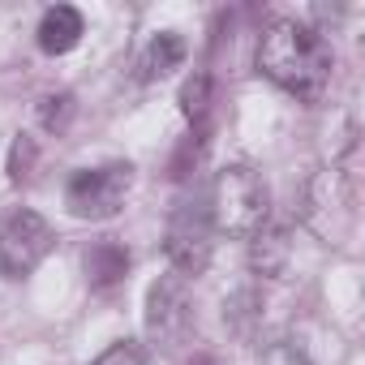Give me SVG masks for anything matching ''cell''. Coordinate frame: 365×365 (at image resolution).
Returning a JSON list of instances; mask_svg holds the SVG:
<instances>
[{
  "label": "cell",
  "mask_w": 365,
  "mask_h": 365,
  "mask_svg": "<svg viewBox=\"0 0 365 365\" xmlns=\"http://www.w3.org/2000/svg\"><path fill=\"white\" fill-rule=\"evenodd\" d=\"M331 65H335L331 43L314 26L297 22V18L271 22L262 31V39H258V69H262V78H271L279 91H288V95H297L305 103H318L327 95Z\"/></svg>",
  "instance_id": "cell-1"
},
{
  "label": "cell",
  "mask_w": 365,
  "mask_h": 365,
  "mask_svg": "<svg viewBox=\"0 0 365 365\" xmlns=\"http://www.w3.org/2000/svg\"><path fill=\"white\" fill-rule=\"evenodd\" d=\"M207 215H211V228L224 232V237H258L267 228V215H271V190L267 180L245 168V163H228L215 185H211V202H207Z\"/></svg>",
  "instance_id": "cell-2"
},
{
  "label": "cell",
  "mask_w": 365,
  "mask_h": 365,
  "mask_svg": "<svg viewBox=\"0 0 365 365\" xmlns=\"http://www.w3.org/2000/svg\"><path fill=\"white\" fill-rule=\"evenodd\" d=\"M129 185H133V168L120 159L99 168H78L65 185V207L73 220H112L125 207Z\"/></svg>",
  "instance_id": "cell-3"
},
{
  "label": "cell",
  "mask_w": 365,
  "mask_h": 365,
  "mask_svg": "<svg viewBox=\"0 0 365 365\" xmlns=\"http://www.w3.org/2000/svg\"><path fill=\"white\" fill-rule=\"evenodd\" d=\"M56 245L52 224L39 211H9L0 220V279H26Z\"/></svg>",
  "instance_id": "cell-4"
},
{
  "label": "cell",
  "mask_w": 365,
  "mask_h": 365,
  "mask_svg": "<svg viewBox=\"0 0 365 365\" xmlns=\"http://www.w3.org/2000/svg\"><path fill=\"white\" fill-rule=\"evenodd\" d=\"M215 228H211V215L207 207L198 202H185L172 220H168V237H163V254L172 262V275L180 279H194L211 267V250H215Z\"/></svg>",
  "instance_id": "cell-5"
},
{
  "label": "cell",
  "mask_w": 365,
  "mask_h": 365,
  "mask_svg": "<svg viewBox=\"0 0 365 365\" xmlns=\"http://www.w3.org/2000/svg\"><path fill=\"white\" fill-rule=\"evenodd\" d=\"M146 331L163 348H180L194 331V297L190 279L180 275H159L146 292Z\"/></svg>",
  "instance_id": "cell-6"
},
{
  "label": "cell",
  "mask_w": 365,
  "mask_h": 365,
  "mask_svg": "<svg viewBox=\"0 0 365 365\" xmlns=\"http://www.w3.org/2000/svg\"><path fill=\"white\" fill-rule=\"evenodd\" d=\"M82 35H86V22H82V14H78L73 5H52V9L39 18V31H35L39 48H43L48 56L73 52V48L82 43Z\"/></svg>",
  "instance_id": "cell-7"
},
{
  "label": "cell",
  "mask_w": 365,
  "mask_h": 365,
  "mask_svg": "<svg viewBox=\"0 0 365 365\" xmlns=\"http://www.w3.org/2000/svg\"><path fill=\"white\" fill-rule=\"evenodd\" d=\"M82 271H86L91 288H112L129 275V250L120 241H95L82 254Z\"/></svg>",
  "instance_id": "cell-8"
},
{
  "label": "cell",
  "mask_w": 365,
  "mask_h": 365,
  "mask_svg": "<svg viewBox=\"0 0 365 365\" xmlns=\"http://www.w3.org/2000/svg\"><path fill=\"white\" fill-rule=\"evenodd\" d=\"M185 39H180L176 31H159L146 48H142V61H138V78L142 82H155V78H163V73H172L180 61H185Z\"/></svg>",
  "instance_id": "cell-9"
},
{
  "label": "cell",
  "mask_w": 365,
  "mask_h": 365,
  "mask_svg": "<svg viewBox=\"0 0 365 365\" xmlns=\"http://www.w3.org/2000/svg\"><path fill=\"white\" fill-rule=\"evenodd\" d=\"M211 103H215V82L211 73H194L185 78V86H180V112H185V120L202 133L207 120H211Z\"/></svg>",
  "instance_id": "cell-10"
},
{
  "label": "cell",
  "mask_w": 365,
  "mask_h": 365,
  "mask_svg": "<svg viewBox=\"0 0 365 365\" xmlns=\"http://www.w3.org/2000/svg\"><path fill=\"white\" fill-rule=\"evenodd\" d=\"M284 250H288L284 232H267V237L258 232V237H254V267H258V271H267V275H271V271H279Z\"/></svg>",
  "instance_id": "cell-11"
},
{
  "label": "cell",
  "mask_w": 365,
  "mask_h": 365,
  "mask_svg": "<svg viewBox=\"0 0 365 365\" xmlns=\"http://www.w3.org/2000/svg\"><path fill=\"white\" fill-rule=\"evenodd\" d=\"M258 365H314L309 352L297 344V339H271L258 356Z\"/></svg>",
  "instance_id": "cell-12"
},
{
  "label": "cell",
  "mask_w": 365,
  "mask_h": 365,
  "mask_svg": "<svg viewBox=\"0 0 365 365\" xmlns=\"http://www.w3.org/2000/svg\"><path fill=\"white\" fill-rule=\"evenodd\" d=\"M91 365H146V348H142L138 339H116V344H108Z\"/></svg>",
  "instance_id": "cell-13"
},
{
  "label": "cell",
  "mask_w": 365,
  "mask_h": 365,
  "mask_svg": "<svg viewBox=\"0 0 365 365\" xmlns=\"http://www.w3.org/2000/svg\"><path fill=\"white\" fill-rule=\"evenodd\" d=\"M69 116H73V95H48V99H43V108H39L43 129H56V133L69 125Z\"/></svg>",
  "instance_id": "cell-14"
},
{
  "label": "cell",
  "mask_w": 365,
  "mask_h": 365,
  "mask_svg": "<svg viewBox=\"0 0 365 365\" xmlns=\"http://www.w3.org/2000/svg\"><path fill=\"white\" fill-rule=\"evenodd\" d=\"M31 159H35V142L26 138V133H18V142H14V155H9V180H26L31 172Z\"/></svg>",
  "instance_id": "cell-15"
}]
</instances>
